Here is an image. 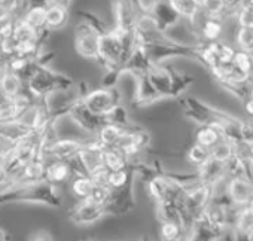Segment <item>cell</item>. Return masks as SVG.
I'll return each instance as SVG.
<instances>
[{"label":"cell","instance_id":"6da1fadb","mask_svg":"<svg viewBox=\"0 0 253 241\" xmlns=\"http://www.w3.org/2000/svg\"><path fill=\"white\" fill-rule=\"evenodd\" d=\"M12 202L39 204L58 208L63 204V198L58 191V186L42 180L30 185H15L0 191V207Z\"/></svg>","mask_w":253,"mask_h":241},{"label":"cell","instance_id":"7a4b0ae2","mask_svg":"<svg viewBox=\"0 0 253 241\" xmlns=\"http://www.w3.org/2000/svg\"><path fill=\"white\" fill-rule=\"evenodd\" d=\"M216 192H217L216 186L206 185L201 182L186 185V192H185L183 198L180 200L179 207H180V211L183 216V223H185V228L188 232H189L192 223L195 220H198L206 213V210L210 205V202L213 201Z\"/></svg>","mask_w":253,"mask_h":241},{"label":"cell","instance_id":"3957f363","mask_svg":"<svg viewBox=\"0 0 253 241\" xmlns=\"http://www.w3.org/2000/svg\"><path fill=\"white\" fill-rule=\"evenodd\" d=\"M183 104V115L192 120V122L200 125H214V124H225V122H234L238 118L217 109L201 98L197 97H185L182 100Z\"/></svg>","mask_w":253,"mask_h":241},{"label":"cell","instance_id":"277c9868","mask_svg":"<svg viewBox=\"0 0 253 241\" xmlns=\"http://www.w3.org/2000/svg\"><path fill=\"white\" fill-rule=\"evenodd\" d=\"M97 63L106 70H122L125 63V42L122 33L110 29L100 35L98 39V58Z\"/></svg>","mask_w":253,"mask_h":241},{"label":"cell","instance_id":"5b68a950","mask_svg":"<svg viewBox=\"0 0 253 241\" xmlns=\"http://www.w3.org/2000/svg\"><path fill=\"white\" fill-rule=\"evenodd\" d=\"M85 106L98 116L109 115L118 104L122 103V94L116 88H104L98 86L95 89L88 91V94L82 98Z\"/></svg>","mask_w":253,"mask_h":241},{"label":"cell","instance_id":"8992f818","mask_svg":"<svg viewBox=\"0 0 253 241\" xmlns=\"http://www.w3.org/2000/svg\"><path fill=\"white\" fill-rule=\"evenodd\" d=\"M98 39L100 33L86 21L81 20L75 27V49L76 52L91 61L98 58Z\"/></svg>","mask_w":253,"mask_h":241},{"label":"cell","instance_id":"52a82bcc","mask_svg":"<svg viewBox=\"0 0 253 241\" xmlns=\"http://www.w3.org/2000/svg\"><path fill=\"white\" fill-rule=\"evenodd\" d=\"M107 216L106 205L97 204L91 200H79L67 211V219L76 226H89Z\"/></svg>","mask_w":253,"mask_h":241},{"label":"cell","instance_id":"ba28073f","mask_svg":"<svg viewBox=\"0 0 253 241\" xmlns=\"http://www.w3.org/2000/svg\"><path fill=\"white\" fill-rule=\"evenodd\" d=\"M136 208V198H134V179L124 186L122 189L112 191L110 200L106 204L107 216L113 217H124L130 214Z\"/></svg>","mask_w":253,"mask_h":241},{"label":"cell","instance_id":"9c48e42d","mask_svg":"<svg viewBox=\"0 0 253 241\" xmlns=\"http://www.w3.org/2000/svg\"><path fill=\"white\" fill-rule=\"evenodd\" d=\"M113 17L115 27L119 33L128 35L134 33L139 11L131 0H113Z\"/></svg>","mask_w":253,"mask_h":241},{"label":"cell","instance_id":"30bf717a","mask_svg":"<svg viewBox=\"0 0 253 241\" xmlns=\"http://www.w3.org/2000/svg\"><path fill=\"white\" fill-rule=\"evenodd\" d=\"M149 12L158 21L161 29L167 33L179 27L183 21L171 0H152V2H149Z\"/></svg>","mask_w":253,"mask_h":241},{"label":"cell","instance_id":"8fae6325","mask_svg":"<svg viewBox=\"0 0 253 241\" xmlns=\"http://www.w3.org/2000/svg\"><path fill=\"white\" fill-rule=\"evenodd\" d=\"M84 146L82 140L76 139H55L54 142L48 143L43 148V158L46 161L49 160H57V161H70L76 158Z\"/></svg>","mask_w":253,"mask_h":241},{"label":"cell","instance_id":"7c38bea8","mask_svg":"<svg viewBox=\"0 0 253 241\" xmlns=\"http://www.w3.org/2000/svg\"><path fill=\"white\" fill-rule=\"evenodd\" d=\"M67 115H70V118L75 120V122H76L84 131H86V133H89V134H97L98 130L106 124V122H104V118H103V116H98V115H95V113H92V112L85 106V103L82 101V98H78V100L72 104V107H70V110H69Z\"/></svg>","mask_w":253,"mask_h":241},{"label":"cell","instance_id":"4fadbf2b","mask_svg":"<svg viewBox=\"0 0 253 241\" xmlns=\"http://www.w3.org/2000/svg\"><path fill=\"white\" fill-rule=\"evenodd\" d=\"M225 192L234 202V205H237L238 208L244 207L253 198V182L240 176L228 177L225 180Z\"/></svg>","mask_w":253,"mask_h":241},{"label":"cell","instance_id":"5bb4252c","mask_svg":"<svg viewBox=\"0 0 253 241\" xmlns=\"http://www.w3.org/2000/svg\"><path fill=\"white\" fill-rule=\"evenodd\" d=\"M154 66H155V63L152 61L146 46L137 43L134 46L133 52L130 54L128 60L125 61V64L122 67V73H128V75L139 78V76L148 75Z\"/></svg>","mask_w":253,"mask_h":241},{"label":"cell","instance_id":"9a60e30c","mask_svg":"<svg viewBox=\"0 0 253 241\" xmlns=\"http://www.w3.org/2000/svg\"><path fill=\"white\" fill-rule=\"evenodd\" d=\"M104 146L97 140H88V142H84V146L79 152V160L82 161L85 170L88 174L97 171L98 168L104 167V161H103V157H104Z\"/></svg>","mask_w":253,"mask_h":241},{"label":"cell","instance_id":"2e32d148","mask_svg":"<svg viewBox=\"0 0 253 241\" xmlns=\"http://www.w3.org/2000/svg\"><path fill=\"white\" fill-rule=\"evenodd\" d=\"M197 174H198V182L206 183V185H211V186H219V183H222L223 180L228 179V168L226 164L222 161L214 160L213 157L206 161L201 167L195 168Z\"/></svg>","mask_w":253,"mask_h":241},{"label":"cell","instance_id":"e0dca14e","mask_svg":"<svg viewBox=\"0 0 253 241\" xmlns=\"http://www.w3.org/2000/svg\"><path fill=\"white\" fill-rule=\"evenodd\" d=\"M148 78H149L152 86L158 91V94L163 98H171V85H173L171 66L155 64L149 70Z\"/></svg>","mask_w":253,"mask_h":241},{"label":"cell","instance_id":"ac0fdd59","mask_svg":"<svg viewBox=\"0 0 253 241\" xmlns=\"http://www.w3.org/2000/svg\"><path fill=\"white\" fill-rule=\"evenodd\" d=\"M160 100H164V98L152 86L148 75L136 78V91H134V97H133V106L148 107V106L155 104Z\"/></svg>","mask_w":253,"mask_h":241},{"label":"cell","instance_id":"d6986e66","mask_svg":"<svg viewBox=\"0 0 253 241\" xmlns=\"http://www.w3.org/2000/svg\"><path fill=\"white\" fill-rule=\"evenodd\" d=\"M232 237L234 241H253V211L247 205L238 208Z\"/></svg>","mask_w":253,"mask_h":241},{"label":"cell","instance_id":"ffe728a7","mask_svg":"<svg viewBox=\"0 0 253 241\" xmlns=\"http://www.w3.org/2000/svg\"><path fill=\"white\" fill-rule=\"evenodd\" d=\"M73 170L67 161H57V160H49L46 161V171H45V180L55 185L61 186L73 179Z\"/></svg>","mask_w":253,"mask_h":241},{"label":"cell","instance_id":"44dd1931","mask_svg":"<svg viewBox=\"0 0 253 241\" xmlns=\"http://www.w3.org/2000/svg\"><path fill=\"white\" fill-rule=\"evenodd\" d=\"M223 140L220 128L217 127V124L214 125H200L195 131L194 136V142L207 148V149H213L217 143H220Z\"/></svg>","mask_w":253,"mask_h":241},{"label":"cell","instance_id":"7402d4cb","mask_svg":"<svg viewBox=\"0 0 253 241\" xmlns=\"http://www.w3.org/2000/svg\"><path fill=\"white\" fill-rule=\"evenodd\" d=\"M103 161H104V167L110 171L125 170L130 167V162H131L128 157L116 148H106Z\"/></svg>","mask_w":253,"mask_h":241},{"label":"cell","instance_id":"603a6c76","mask_svg":"<svg viewBox=\"0 0 253 241\" xmlns=\"http://www.w3.org/2000/svg\"><path fill=\"white\" fill-rule=\"evenodd\" d=\"M171 76H173V85H171V98H180L183 94L192 86L195 82V78L186 72H180L171 66Z\"/></svg>","mask_w":253,"mask_h":241},{"label":"cell","instance_id":"cb8c5ba5","mask_svg":"<svg viewBox=\"0 0 253 241\" xmlns=\"http://www.w3.org/2000/svg\"><path fill=\"white\" fill-rule=\"evenodd\" d=\"M104 122L107 124H113L116 127H121L124 130H133L137 125L130 119V113L126 110V107L121 103L118 104L109 115L104 116Z\"/></svg>","mask_w":253,"mask_h":241},{"label":"cell","instance_id":"d4e9b609","mask_svg":"<svg viewBox=\"0 0 253 241\" xmlns=\"http://www.w3.org/2000/svg\"><path fill=\"white\" fill-rule=\"evenodd\" d=\"M94 188H95V183H94V180L91 179L89 174L73 176V179L70 180V191L78 198V201L89 198Z\"/></svg>","mask_w":253,"mask_h":241},{"label":"cell","instance_id":"484cf974","mask_svg":"<svg viewBox=\"0 0 253 241\" xmlns=\"http://www.w3.org/2000/svg\"><path fill=\"white\" fill-rule=\"evenodd\" d=\"M188 235L186 228L179 222H160V241H182Z\"/></svg>","mask_w":253,"mask_h":241},{"label":"cell","instance_id":"4316f807","mask_svg":"<svg viewBox=\"0 0 253 241\" xmlns=\"http://www.w3.org/2000/svg\"><path fill=\"white\" fill-rule=\"evenodd\" d=\"M157 217L160 222H179L185 226L183 223V216L180 211V207L177 202H160L157 204Z\"/></svg>","mask_w":253,"mask_h":241},{"label":"cell","instance_id":"83f0119b","mask_svg":"<svg viewBox=\"0 0 253 241\" xmlns=\"http://www.w3.org/2000/svg\"><path fill=\"white\" fill-rule=\"evenodd\" d=\"M124 131H125L124 128L106 122V124L98 130V133L95 134V139H97L104 148H115Z\"/></svg>","mask_w":253,"mask_h":241},{"label":"cell","instance_id":"f1b7e54d","mask_svg":"<svg viewBox=\"0 0 253 241\" xmlns=\"http://www.w3.org/2000/svg\"><path fill=\"white\" fill-rule=\"evenodd\" d=\"M171 2L185 21L194 20L201 12L200 0H171Z\"/></svg>","mask_w":253,"mask_h":241},{"label":"cell","instance_id":"f546056e","mask_svg":"<svg viewBox=\"0 0 253 241\" xmlns=\"http://www.w3.org/2000/svg\"><path fill=\"white\" fill-rule=\"evenodd\" d=\"M0 89H2L6 100L17 98L20 95V91H21V80H20L18 75L6 73L2 78V80H0Z\"/></svg>","mask_w":253,"mask_h":241},{"label":"cell","instance_id":"4dcf8cb0","mask_svg":"<svg viewBox=\"0 0 253 241\" xmlns=\"http://www.w3.org/2000/svg\"><path fill=\"white\" fill-rule=\"evenodd\" d=\"M211 158V151L198 145V143H192L189 148H188V152H186V161L194 165L195 168L201 167L206 161H209Z\"/></svg>","mask_w":253,"mask_h":241},{"label":"cell","instance_id":"1f68e13d","mask_svg":"<svg viewBox=\"0 0 253 241\" xmlns=\"http://www.w3.org/2000/svg\"><path fill=\"white\" fill-rule=\"evenodd\" d=\"M67 8L60 5H49L46 9V26L51 29H60L67 23Z\"/></svg>","mask_w":253,"mask_h":241},{"label":"cell","instance_id":"d6a6232c","mask_svg":"<svg viewBox=\"0 0 253 241\" xmlns=\"http://www.w3.org/2000/svg\"><path fill=\"white\" fill-rule=\"evenodd\" d=\"M234 42L235 48L253 54V29L249 27H238L234 35Z\"/></svg>","mask_w":253,"mask_h":241},{"label":"cell","instance_id":"836d02e7","mask_svg":"<svg viewBox=\"0 0 253 241\" xmlns=\"http://www.w3.org/2000/svg\"><path fill=\"white\" fill-rule=\"evenodd\" d=\"M201 12L207 17H214V18H222L225 17V0H200Z\"/></svg>","mask_w":253,"mask_h":241},{"label":"cell","instance_id":"e575fe53","mask_svg":"<svg viewBox=\"0 0 253 241\" xmlns=\"http://www.w3.org/2000/svg\"><path fill=\"white\" fill-rule=\"evenodd\" d=\"M136 177V174L128 168L125 170H118V171H110V180H109V186L112 191H118L122 189L124 186L128 185L133 179Z\"/></svg>","mask_w":253,"mask_h":241},{"label":"cell","instance_id":"d590c367","mask_svg":"<svg viewBox=\"0 0 253 241\" xmlns=\"http://www.w3.org/2000/svg\"><path fill=\"white\" fill-rule=\"evenodd\" d=\"M235 155V143L223 139L220 143H217L213 149H211V157L217 161L222 162H228L232 157Z\"/></svg>","mask_w":253,"mask_h":241},{"label":"cell","instance_id":"8d00e7d4","mask_svg":"<svg viewBox=\"0 0 253 241\" xmlns=\"http://www.w3.org/2000/svg\"><path fill=\"white\" fill-rule=\"evenodd\" d=\"M46 9L45 6H35L29 11V14L26 15V23L33 27L35 30L46 26Z\"/></svg>","mask_w":253,"mask_h":241},{"label":"cell","instance_id":"74e56055","mask_svg":"<svg viewBox=\"0 0 253 241\" xmlns=\"http://www.w3.org/2000/svg\"><path fill=\"white\" fill-rule=\"evenodd\" d=\"M234 66L238 67L240 70L246 72V73H250L253 75V55L250 52H246V51H241V49H237L235 51V55H234V60H232Z\"/></svg>","mask_w":253,"mask_h":241},{"label":"cell","instance_id":"f35d334b","mask_svg":"<svg viewBox=\"0 0 253 241\" xmlns=\"http://www.w3.org/2000/svg\"><path fill=\"white\" fill-rule=\"evenodd\" d=\"M237 48L234 45L225 43V42H219L217 46V66L219 64H229L234 60Z\"/></svg>","mask_w":253,"mask_h":241},{"label":"cell","instance_id":"ab89813d","mask_svg":"<svg viewBox=\"0 0 253 241\" xmlns=\"http://www.w3.org/2000/svg\"><path fill=\"white\" fill-rule=\"evenodd\" d=\"M235 21H237V26H238V27H249V29H253V5H252V3L244 5L243 9L238 12Z\"/></svg>","mask_w":253,"mask_h":241},{"label":"cell","instance_id":"60d3db41","mask_svg":"<svg viewBox=\"0 0 253 241\" xmlns=\"http://www.w3.org/2000/svg\"><path fill=\"white\" fill-rule=\"evenodd\" d=\"M110 195H112V189L110 188H104V186H97L94 188L92 194L89 195L88 200L97 202V204H101V205H106L110 200Z\"/></svg>","mask_w":253,"mask_h":241},{"label":"cell","instance_id":"b9f144b4","mask_svg":"<svg viewBox=\"0 0 253 241\" xmlns=\"http://www.w3.org/2000/svg\"><path fill=\"white\" fill-rule=\"evenodd\" d=\"M91 179L94 180V183L97 186H104V188H110L109 186V180H110V170H107L106 167L98 168L97 171L89 174Z\"/></svg>","mask_w":253,"mask_h":241},{"label":"cell","instance_id":"7bdbcfd3","mask_svg":"<svg viewBox=\"0 0 253 241\" xmlns=\"http://www.w3.org/2000/svg\"><path fill=\"white\" fill-rule=\"evenodd\" d=\"M12 33V18L9 14H3L0 15V38H9V35Z\"/></svg>","mask_w":253,"mask_h":241},{"label":"cell","instance_id":"ee69618b","mask_svg":"<svg viewBox=\"0 0 253 241\" xmlns=\"http://www.w3.org/2000/svg\"><path fill=\"white\" fill-rule=\"evenodd\" d=\"M27 241H55V240H54V235L48 229L41 228V229H36L32 234H29Z\"/></svg>","mask_w":253,"mask_h":241},{"label":"cell","instance_id":"f6af8a7d","mask_svg":"<svg viewBox=\"0 0 253 241\" xmlns=\"http://www.w3.org/2000/svg\"><path fill=\"white\" fill-rule=\"evenodd\" d=\"M18 5V0H0V11L3 14H11Z\"/></svg>","mask_w":253,"mask_h":241},{"label":"cell","instance_id":"bcb514c9","mask_svg":"<svg viewBox=\"0 0 253 241\" xmlns=\"http://www.w3.org/2000/svg\"><path fill=\"white\" fill-rule=\"evenodd\" d=\"M11 183V177L6 171V168L3 165H0V191H3L9 186Z\"/></svg>","mask_w":253,"mask_h":241},{"label":"cell","instance_id":"7dc6e473","mask_svg":"<svg viewBox=\"0 0 253 241\" xmlns=\"http://www.w3.org/2000/svg\"><path fill=\"white\" fill-rule=\"evenodd\" d=\"M243 104H244V110H246V113L249 115V118L253 119V100L247 98Z\"/></svg>","mask_w":253,"mask_h":241},{"label":"cell","instance_id":"c3c4849f","mask_svg":"<svg viewBox=\"0 0 253 241\" xmlns=\"http://www.w3.org/2000/svg\"><path fill=\"white\" fill-rule=\"evenodd\" d=\"M8 157V146L0 145V165H3Z\"/></svg>","mask_w":253,"mask_h":241},{"label":"cell","instance_id":"681fc988","mask_svg":"<svg viewBox=\"0 0 253 241\" xmlns=\"http://www.w3.org/2000/svg\"><path fill=\"white\" fill-rule=\"evenodd\" d=\"M48 2H49V5H60V6H64L69 9L72 0H48Z\"/></svg>","mask_w":253,"mask_h":241},{"label":"cell","instance_id":"f907efd6","mask_svg":"<svg viewBox=\"0 0 253 241\" xmlns=\"http://www.w3.org/2000/svg\"><path fill=\"white\" fill-rule=\"evenodd\" d=\"M139 241H152V238H151L149 235H143Z\"/></svg>","mask_w":253,"mask_h":241},{"label":"cell","instance_id":"816d5d0a","mask_svg":"<svg viewBox=\"0 0 253 241\" xmlns=\"http://www.w3.org/2000/svg\"><path fill=\"white\" fill-rule=\"evenodd\" d=\"M249 98H250V100H253V82H252V85H250V92H249Z\"/></svg>","mask_w":253,"mask_h":241},{"label":"cell","instance_id":"f5cc1de1","mask_svg":"<svg viewBox=\"0 0 253 241\" xmlns=\"http://www.w3.org/2000/svg\"><path fill=\"white\" fill-rule=\"evenodd\" d=\"M182 241H189V238H188V235H186V237H185V238H183Z\"/></svg>","mask_w":253,"mask_h":241},{"label":"cell","instance_id":"db71d44e","mask_svg":"<svg viewBox=\"0 0 253 241\" xmlns=\"http://www.w3.org/2000/svg\"><path fill=\"white\" fill-rule=\"evenodd\" d=\"M84 241H91V240H84Z\"/></svg>","mask_w":253,"mask_h":241},{"label":"cell","instance_id":"11a10c76","mask_svg":"<svg viewBox=\"0 0 253 241\" xmlns=\"http://www.w3.org/2000/svg\"><path fill=\"white\" fill-rule=\"evenodd\" d=\"M216 241H219V240H216Z\"/></svg>","mask_w":253,"mask_h":241},{"label":"cell","instance_id":"9f6ffc18","mask_svg":"<svg viewBox=\"0 0 253 241\" xmlns=\"http://www.w3.org/2000/svg\"><path fill=\"white\" fill-rule=\"evenodd\" d=\"M252 55H253V54H252Z\"/></svg>","mask_w":253,"mask_h":241}]
</instances>
